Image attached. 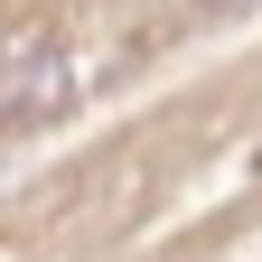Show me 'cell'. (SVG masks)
<instances>
[{
	"instance_id": "1",
	"label": "cell",
	"mask_w": 262,
	"mask_h": 262,
	"mask_svg": "<svg viewBox=\"0 0 262 262\" xmlns=\"http://www.w3.org/2000/svg\"><path fill=\"white\" fill-rule=\"evenodd\" d=\"M253 169H262V150H253Z\"/></svg>"
}]
</instances>
